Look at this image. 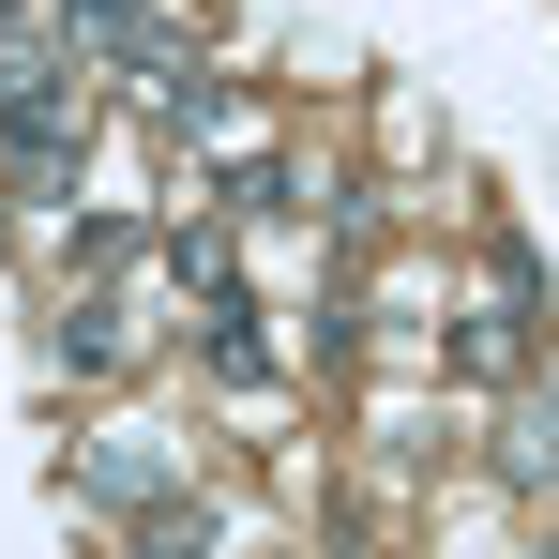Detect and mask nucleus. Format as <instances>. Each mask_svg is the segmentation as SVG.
<instances>
[{
  "mask_svg": "<svg viewBox=\"0 0 559 559\" xmlns=\"http://www.w3.org/2000/svg\"><path fill=\"white\" fill-rule=\"evenodd\" d=\"M0 136H15V167L46 182L61 152H76V92H61V46H31V31H0Z\"/></svg>",
  "mask_w": 559,
  "mask_h": 559,
  "instance_id": "obj_1",
  "label": "nucleus"
},
{
  "mask_svg": "<svg viewBox=\"0 0 559 559\" xmlns=\"http://www.w3.org/2000/svg\"><path fill=\"white\" fill-rule=\"evenodd\" d=\"M136 15H152V0H61V31H76V46H121Z\"/></svg>",
  "mask_w": 559,
  "mask_h": 559,
  "instance_id": "obj_2",
  "label": "nucleus"
}]
</instances>
